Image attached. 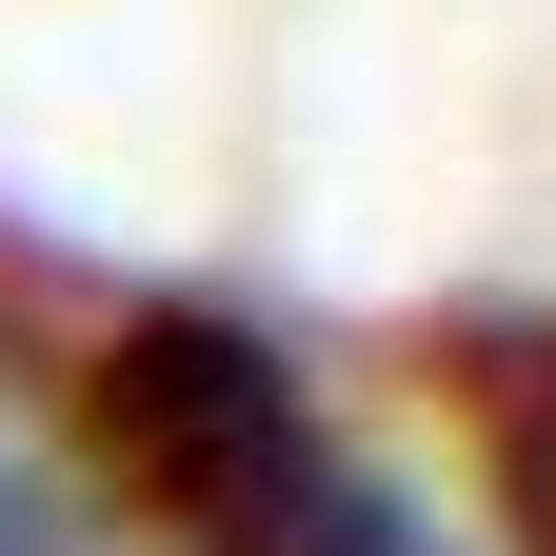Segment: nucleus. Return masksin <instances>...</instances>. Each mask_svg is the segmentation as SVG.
Wrapping results in <instances>:
<instances>
[{"mask_svg":"<svg viewBox=\"0 0 556 556\" xmlns=\"http://www.w3.org/2000/svg\"><path fill=\"white\" fill-rule=\"evenodd\" d=\"M80 438H100V477L179 556H219V536H258L299 497V477H338V417H318V378L278 358L258 318H119L100 378H80Z\"/></svg>","mask_w":556,"mask_h":556,"instance_id":"1","label":"nucleus"},{"mask_svg":"<svg viewBox=\"0 0 556 556\" xmlns=\"http://www.w3.org/2000/svg\"><path fill=\"white\" fill-rule=\"evenodd\" d=\"M477 417H497V477H517V517H536V556H556V338H477Z\"/></svg>","mask_w":556,"mask_h":556,"instance_id":"2","label":"nucleus"},{"mask_svg":"<svg viewBox=\"0 0 556 556\" xmlns=\"http://www.w3.org/2000/svg\"><path fill=\"white\" fill-rule=\"evenodd\" d=\"M219 556H438V536H417V517L378 497V477L338 457V477H299V497H278L258 536H219Z\"/></svg>","mask_w":556,"mask_h":556,"instance_id":"3","label":"nucleus"}]
</instances>
